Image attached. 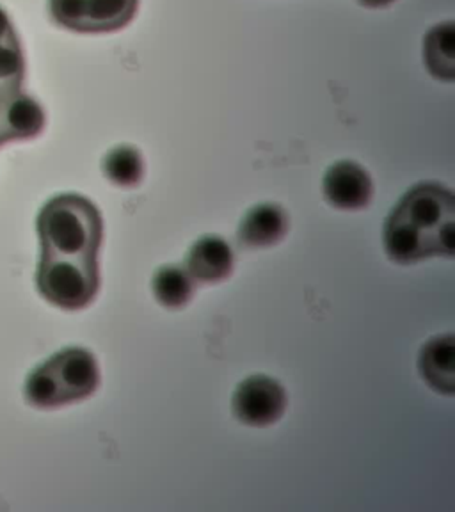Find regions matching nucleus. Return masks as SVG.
<instances>
[{
    "mask_svg": "<svg viewBox=\"0 0 455 512\" xmlns=\"http://www.w3.org/2000/svg\"><path fill=\"white\" fill-rule=\"evenodd\" d=\"M372 178L352 160L336 162L324 176V196L336 208L360 210L372 200Z\"/></svg>",
    "mask_w": 455,
    "mask_h": 512,
    "instance_id": "obj_7",
    "label": "nucleus"
},
{
    "mask_svg": "<svg viewBox=\"0 0 455 512\" xmlns=\"http://www.w3.org/2000/svg\"><path fill=\"white\" fill-rule=\"evenodd\" d=\"M185 271L200 283H219L233 271V251L226 240L205 235L194 242L187 255Z\"/></svg>",
    "mask_w": 455,
    "mask_h": 512,
    "instance_id": "obj_9",
    "label": "nucleus"
},
{
    "mask_svg": "<svg viewBox=\"0 0 455 512\" xmlns=\"http://www.w3.org/2000/svg\"><path fill=\"white\" fill-rule=\"evenodd\" d=\"M43 255L96 256L104 223L98 208L79 194H61L48 201L38 216Z\"/></svg>",
    "mask_w": 455,
    "mask_h": 512,
    "instance_id": "obj_1",
    "label": "nucleus"
},
{
    "mask_svg": "<svg viewBox=\"0 0 455 512\" xmlns=\"http://www.w3.org/2000/svg\"><path fill=\"white\" fill-rule=\"evenodd\" d=\"M38 288L48 303L63 310L86 308L100 288L96 256L43 255Z\"/></svg>",
    "mask_w": 455,
    "mask_h": 512,
    "instance_id": "obj_3",
    "label": "nucleus"
},
{
    "mask_svg": "<svg viewBox=\"0 0 455 512\" xmlns=\"http://www.w3.org/2000/svg\"><path fill=\"white\" fill-rule=\"evenodd\" d=\"M139 0H50L56 24L75 32L120 31L136 16Z\"/></svg>",
    "mask_w": 455,
    "mask_h": 512,
    "instance_id": "obj_4",
    "label": "nucleus"
},
{
    "mask_svg": "<svg viewBox=\"0 0 455 512\" xmlns=\"http://www.w3.org/2000/svg\"><path fill=\"white\" fill-rule=\"evenodd\" d=\"M287 230V212L276 203H262L251 208L242 219L239 239L249 248H269L278 244Z\"/></svg>",
    "mask_w": 455,
    "mask_h": 512,
    "instance_id": "obj_10",
    "label": "nucleus"
},
{
    "mask_svg": "<svg viewBox=\"0 0 455 512\" xmlns=\"http://www.w3.org/2000/svg\"><path fill=\"white\" fill-rule=\"evenodd\" d=\"M0 143H4V141H2V137H0Z\"/></svg>",
    "mask_w": 455,
    "mask_h": 512,
    "instance_id": "obj_18",
    "label": "nucleus"
},
{
    "mask_svg": "<svg viewBox=\"0 0 455 512\" xmlns=\"http://www.w3.org/2000/svg\"><path fill=\"white\" fill-rule=\"evenodd\" d=\"M392 216L418 235L427 256L454 255V194L443 185H416L400 200Z\"/></svg>",
    "mask_w": 455,
    "mask_h": 512,
    "instance_id": "obj_2",
    "label": "nucleus"
},
{
    "mask_svg": "<svg viewBox=\"0 0 455 512\" xmlns=\"http://www.w3.org/2000/svg\"><path fill=\"white\" fill-rule=\"evenodd\" d=\"M233 413L249 427L276 424L287 409V393L276 379L251 376L233 393Z\"/></svg>",
    "mask_w": 455,
    "mask_h": 512,
    "instance_id": "obj_5",
    "label": "nucleus"
},
{
    "mask_svg": "<svg viewBox=\"0 0 455 512\" xmlns=\"http://www.w3.org/2000/svg\"><path fill=\"white\" fill-rule=\"evenodd\" d=\"M47 363L61 386L64 404L88 399L100 384V368L95 356L86 349H64Z\"/></svg>",
    "mask_w": 455,
    "mask_h": 512,
    "instance_id": "obj_6",
    "label": "nucleus"
},
{
    "mask_svg": "<svg viewBox=\"0 0 455 512\" xmlns=\"http://www.w3.org/2000/svg\"><path fill=\"white\" fill-rule=\"evenodd\" d=\"M104 173L114 185L136 187L144 176L143 157L134 146L121 144L105 155Z\"/></svg>",
    "mask_w": 455,
    "mask_h": 512,
    "instance_id": "obj_15",
    "label": "nucleus"
},
{
    "mask_svg": "<svg viewBox=\"0 0 455 512\" xmlns=\"http://www.w3.org/2000/svg\"><path fill=\"white\" fill-rule=\"evenodd\" d=\"M425 66L429 72L443 80L455 77V25L452 22L436 25L424 45Z\"/></svg>",
    "mask_w": 455,
    "mask_h": 512,
    "instance_id": "obj_13",
    "label": "nucleus"
},
{
    "mask_svg": "<svg viewBox=\"0 0 455 512\" xmlns=\"http://www.w3.org/2000/svg\"><path fill=\"white\" fill-rule=\"evenodd\" d=\"M152 288L160 304L168 308H182L191 301L194 294V280L182 267L166 265L155 272Z\"/></svg>",
    "mask_w": 455,
    "mask_h": 512,
    "instance_id": "obj_14",
    "label": "nucleus"
},
{
    "mask_svg": "<svg viewBox=\"0 0 455 512\" xmlns=\"http://www.w3.org/2000/svg\"><path fill=\"white\" fill-rule=\"evenodd\" d=\"M361 4H365L368 8H383L392 4L393 0H360Z\"/></svg>",
    "mask_w": 455,
    "mask_h": 512,
    "instance_id": "obj_17",
    "label": "nucleus"
},
{
    "mask_svg": "<svg viewBox=\"0 0 455 512\" xmlns=\"http://www.w3.org/2000/svg\"><path fill=\"white\" fill-rule=\"evenodd\" d=\"M25 72L24 52L8 13L0 8V98L18 91Z\"/></svg>",
    "mask_w": 455,
    "mask_h": 512,
    "instance_id": "obj_12",
    "label": "nucleus"
},
{
    "mask_svg": "<svg viewBox=\"0 0 455 512\" xmlns=\"http://www.w3.org/2000/svg\"><path fill=\"white\" fill-rule=\"evenodd\" d=\"M420 372L434 390L454 393L455 388V344L454 336L441 335L429 340L420 352Z\"/></svg>",
    "mask_w": 455,
    "mask_h": 512,
    "instance_id": "obj_11",
    "label": "nucleus"
},
{
    "mask_svg": "<svg viewBox=\"0 0 455 512\" xmlns=\"http://www.w3.org/2000/svg\"><path fill=\"white\" fill-rule=\"evenodd\" d=\"M25 397L38 408H56L63 406L64 397L61 386L48 363L32 372L25 381Z\"/></svg>",
    "mask_w": 455,
    "mask_h": 512,
    "instance_id": "obj_16",
    "label": "nucleus"
},
{
    "mask_svg": "<svg viewBox=\"0 0 455 512\" xmlns=\"http://www.w3.org/2000/svg\"><path fill=\"white\" fill-rule=\"evenodd\" d=\"M45 127V111L32 96L13 91L0 98V137L2 141L31 139Z\"/></svg>",
    "mask_w": 455,
    "mask_h": 512,
    "instance_id": "obj_8",
    "label": "nucleus"
}]
</instances>
